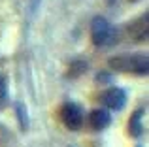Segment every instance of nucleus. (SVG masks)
<instances>
[{
	"mask_svg": "<svg viewBox=\"0 0 149 147\" xmlns=\"http://www.w3.org/2000/svg\"><path fill=\"white\" fill-rule=\"evenodd\" d=\"M91 38H93V44L95 45H98V47H108V45L117 44L119 32H117V28L106 17L96 15L91 21Z\"/></svg>",
	"mask_w": 149,
	"mask_h": 147,
	"instance_id": "2",
	"label": "nucleus"
},
{
	"mask_svg": "<svg viewBox=\"0 0 149 147\" xmlns=\"http://www.w3.org/2000/svg\"><path fill=\"white\" fill-rule=\"evenodd\" d=\"M15 110H17V115H19V123H21V126H23V128H29V117H26L25 106L19 102L17 106H15Z\"/></svg>",
	"mask_w": 149,
	"mask_h": 147,
	"instance_id": "8",
	"label": "nucleus"
},
{
	"mask_svg": "<svg viewBox=\"0 0 149 147\" xmlns=\"http://www.w3.org/2000/svg\"><path fill=\"white\" fill-rule=\"evenodd\" d=\"M8 106V81L0 76V111Z\"/></svg>",
	"mask_w": 149,
	"mask_h": 147,
	"instance_id": "7",
	"label": "nucleus"
},
{
	"mask_svg": "<svg viewBox=\"0 0 149 147\" xmlns=\"http://www.w3.org/2000/svg\"><path fill=\"white\" fill-rule=\"evenodd\" d=\"M142 115H143V111L138 110V111H134V113H132V117H130V123H128V132H130L132 136H140V134L143 132L142 125H140Z\"/></svg>",
	"mask_w": 149,
	"mask_h": 147,
	"instance_id": "6",
	"label": "nucleus"
},
{
	"mask_svg": "<svg viewBox=\"0 0 149 147\" xmlns=\"http://www.w3.org/2000/svg\"><path fill=\"white\" fill-rule=\"evenodd\" d=\"M109 66L117 72H132V74H138V76H147L149 59H147V53L117 55L109 60Z\"/></svg>",
	"mask_w": 149,
	"mask_h": 147,
	"instance_id": "1",
	"label": "nucleus"
},
{
	"mask_svg": "<svg viewBox=\"0 0 149 147\" xmlns=\"http://www.w3.org/2000/svg\"><path fill=\"white\" fill-rule=\"evenodd\" d=\"M130 2H138V0H130Z\"/></svg>",
	"mask_w": 149,
	"mask_h": 147,
	"instance_id": "11",
	"label": "nucleus"
},
{
	"mask_svg": "<svg viewBox=\"0 0 149 147\" xmlns=\"http://www.w3.org/2000/svg\"><path fill=\"white\" fill-rule=\"evenodd\" d=\"M89 121H91V126L95 130H104L109 126V123H111V115H109L108 110H93L91 111V117H89Z\"/></svg>",
	"mask_w": 149,
	"mask_h": 147,
	"instance_id": "5",
	"label": "nucleus"
},
{
	"mask_svg": "<svg viewBox=\"0 0 149 147\" xmlns=\"http://www.w3.org/2000/svg\"><path fill=\"white\" fill-rule=\"evenodd\" d=\"M117 2V0H108V4H109V6H111V4H115Z\"/></svg>",
	"mask_w": 149,
	"mask_h": 147,
	"instance_id": "10",
	"label": "nucleus"
},
{
	"mask_svg": "<svg viewBox=\"0 0 149 147\" xmlns=\"http://www.w3.org/2000/svg\"><path fill=\"white\" fill-rule=\"evenodd\" d=\"M109 79H111V77H109L108 74H98V76H96V81H102V83H108Z\"/></svg>",
	"mask_w": 149,
	"mask_h": 147,
	"instance_id": "9",
	"label": "nucleus"
},
{
	"mask_svg": "<svg viewBox=\"0 0 149 147\" xmlns=\"http://www.w3.org/2000/svg\"><path fill=\"white\" fill-rule=\"evenodd\" d=\"M61 119L66 128L70 130H79L83 125V110L76 102H66L61 107Z\"/></svg>",
	"mask_w": 149,
	"mask_h": 147,
	"instance_id": "3",
	"label": "nucleus"
},
{
	"mask_svg": "<svg viewBox=\"0 0 149 147\" xmlns=\"http://www.w3.org/2000/svg\"><path fill=\"white\" fill-rule=\"evenodd\" d=\"M100 102L113 111H119L127 104V91L121 87H109L100 94Z\"/></svg>",
	"mask_w": 149,
	"mask_h": 147,
	"instance_id": "4",
	"label": "nucleus"
}]
</instances>
